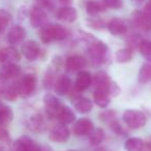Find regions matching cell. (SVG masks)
I'll list each match as a JSON object with an SVG mask.
<instances>
[{
    "instance_id": "6da1fadb",
    "label": "cell",
    "mask_w": 151,
    "mask_h": 151,
    "mask_svg": "<svg viewBox=\"0 0 151 151\" xmlns=\"http://www.w3.org/2000/svg\"><path fill=\"white\" fill-rule=\"evenodd\" d=\"M67 35L68 31L59 24H47L40 30V37L45 44H50L53 40H63Z\"/></svg>"
},
{
    "instance_id": "7a4b0ae2",
    "label": "cell",
    "mask_w": 151,
    "mask_h": 151,
    "mask_svg": "<svg viewBox=\"0 0 151 151\" xmlns=\"http://www.w3.org/2000/svg\"><path fill=\"white\" fill-rule=\"evenodd\" d=\"M122 117L124 123L132 129H139L143 127L147 122L146 115L139 110H126Z\"/></svg>"
},
{
    "instance_id": "3957f363",
    "label": "cell",
    "mask_w": 151,
    "mask_h": 151,
    "mask_svg": "<svg viewBox=\"0 0 151 151\" xmlns=\"http://www.w3.org/2000/svg\"><path fill=\"white\" fill-rule=\"evenodd\" d=\"M108 47L106 44L99 42V40H95L92 42L87 48V55H88L89 59H91L93 63H101L104 61L107 54Z\"/></svg>"
},
{
    "instance_id": "277c9868",
    "label": "cell",
    "mask_w": 151,
    "mask_h": 151,
    "mask_svg": "<svg viewBox=\"0 0 151 151\" xmlns=\"http://www.w3.org/2000/svg\"><path fill=\"white\" fill-rule=\"evenodd\" d=\"M16 85L19 91V95L29 96L35 90L36 79L33 75H25L20 79L19 82L16 83Z\"/></svg>"
},
{
    "instance_id": "5b68a950",
    "label": "cell",
    "mask_w": 151,
    "mask_h": 151,
    "mask_svg": "<svg viewBox=\"0 0 151 151\" xmlns=\"http://www.w3.org/2000/svg\"><path fill=\"white\" fill-rule=\"evenodd\" d=\"M48 15L46 9H42L38 5L32 7L30 12V24L34 28H42V26L48 24Z\"/></svg>"
},
{
    "instance_id": "8992f818",
    "label": "cell",
    "mask_w": 151,
    "mask_h": 151,
    "mask_svg": "<svg viewBox=\"0 0 151 151\" xmlns=\"http://www.w3.org/2000/svg\"><path fill=\"white\" fill-rule=\"evenodd\" d=\"M44 105L46 108L47 115L50 118H56L59 110L62 107V104L60 103V101L51 93H48L44 96Z\"/></svg>"
},
{
    "instance_id": "52a82bcc",
    "label": "cell",
    "mask_w": 151,
    "mask_h": 151,
    "mask_svg": "<svg viewBox=\"0 0 151 151\" xmlns=\"http://www.w3.org/2000/svg\"><path fill=\"white\" fill-rule=\"evenodd\" d=\"M15 151H42L40 146L27 136H23L19 138L14 143Z\"/></svg>"
},
{
    "instance_id": "ba28073f",
    "label": "cell",
    "mask_w": 151,
    "mask_h": 151,
    "mask_svg": "<svg viewBox=\"0 0 151 151\" xmlns=\"http://www.w3.org/2000/svg\"><path fill=\"white\" fill-rule=\"evenodd\" d=\"M21 52L27 60L34 61L40 57V48L35 40H27L22 45Z\"/></svg>"
},
{
    "instance_id": "9c48e42d",
    "label": "cell",
    "mask_w": 151,
    "mask_h": 151,
    "mask_svg": "<svg viewBox=\"0 0 151 151\" xmlns=\"http://www.w3.org/2000/svg\"><path fill=\"white\" fill-rule=\"evenodd\" d=\"M49 139L54 143H64L69 139V129L64 124H57L51 129Z\"/></svg>"
},
{
    "instance_id": "30bf717a",
    "label": "cell",
    "mask_w": 151,
    "mask_h": 151,
    "mask_svg": "<svg viewBox=\"0 0 151 151\" xmlns=\"http://www.w3.org/2000/svg\"><path fill=\"white\" fill-rule=\"evenodd\" d=\"M87 65V59L81 55H71L65 61V67L68 71H80Z\"/></svg>"
},
{
    "instance_id": "8fae6325",
    "label": "cell",
    "mask_w": 151,
    "mask_h": 151,
    "mask_svg": "<svg viewBox=\"0 0 151 151\" xmlns=\"http://www.w3.org/2000/svg\"><path fill=\"white\" fill-rule=\"evenodd\" d=\"M92 84V75L87 70H80L75 81V87L78 91H84Z\"/></svg>"
},
{
    "instance_id": "7c38bea8",
    "label": "cell",
    "mask_w": 151,
    "mask_h": 151,
    "mask_svg": "<svg viewBox=\"0 0 151 151\" xmlns=\"http://www.w3.org/2000/svg\"><path fill=\"white\" fill-rule=\"evenodd\" d=\"M21 59L19 51L14 47H7L0 50V61L4 63H17Z\"/></svg>"
},
{
    "instance_id": "4fadbf2b",
    "label": "cell",
    "mask_w": 151,
    "mask_h": 151,
    "mask_svg": "<svg viewBox=\"0 0 151 151\" xmlns=\"http://www.w3.org/2000/svg\"><path fill=\"white\" fill-rule=\"evenodd\" d=\"M93 123L88 118H81L76 122L73 126V132L77 136H87L93 129Z\"/></svg>"
},
{
    "instance_id": "5bb4252c",
    "label": "cell",
    "mask_w": 151,
    "mask_h": 151,
    "mask_svg": "<svg viewBox=\"0 0 151 151\" xmlns=\"http://www.w3.org/2000/svg\"><path fill=\"white\" fill-rule=\"evenodd\" d=\"M108 30L114 36L122 35V34H125L127 31V25L123 20L119 19V18H113L108 23Z\"/></svg>"
},
{
    "instance_id": "9a60e30c",
    "label": "cell",
    "mask_w": 151,
    "mask_h": 151,
    "mask_svg": "<svg viewBox=\"0 0 151 151\" xmlns=\"http://www.w3.org/2000/svg\"><path fill=\"white\" fill-rule=\"evenodd\" d=\"M26 37V30L21 26H14L7 33V40L11 45H19Z\"/></svg>"
},
{
    "instance_id": "2e32d148",
    "label": "cell",
    "mask_w": 151,
    "mask_h": 151,
    "mask_svg": "<svg viewBox=\"0 0 151 151\" xmlns=\"http://www.w3.org/2000/svg\"><path fill=\"white\" fill-rule=\"evenodd\" d=\"M73 105L76 111L80 114H88L93 108L92 101L84 96H76L73 99Z\"/></svg>"
},
{
    "instance_id": "e0dca14e",
    "label": "cell",
    "mask_w": 151,
    "mask_h": 151,
    "mask_svg": "<svg viewBox=\"0 0 151 151\" xmlns=\"http://www.w3.org/2000/svg\"><path fill=\"white\" fill-rule=\"evenodd\" d=\"M56 16L61 21L73 23L78 18V13H77V9L73 6H63L57 11Z\"/></svg>"
},
{
    "instance_id": "ac0fdd59",
    "label": "cell",
    "mask_w": 151,
    "mask_h": 151,
    "mask_svg": "<svg viewBox=\"0 0 151 151\" xmlns=\"http://www.w3.org/2000/svg\"><path fill=\"white\" fill-rule=\"evenodd\" d=\"M132 21L134 25L144 30H151V17L144 12L136 11L132 14Z\"/></svg>"
},
{
    "instance_id": "d6986e66",
    "label": "cell",
    "mask_w": 151,
    "mask_h": 151,
    "mask_svg": "<svg viewBox=\"0 0 151 151\" xmlns=\"http://www.w3.org/2000/svg\"><path fill=\"white\" fill-rule=\"evenodd\" d=\"M20 73H21V68L17 63H5L2 68L0 69V76L5 80L17 78Z\"/></svg>"
},
{
    "instance_id": "ffe728a7",
    "label": "cell",
    "mask_w": 151,
    "mask_h": 151,
    "mask_svg": "<svg viewBox=\"0 0 151 151\" xmlns=\"http://www.w3.org/2000/svg\"><path fill=\"white\" fill-rule=\"evenodd\" d=\"M57 119L59 120L61 124H70L75 121L76 119V114L70 108H68L67 106H64L62 105L61 109L59 110L58 114H57Z\"/></svg>"
},
{
    "instance_id": "44dd1931",
    "label": "cell",
    "mask_w": 151,
    "mask_h": 151,
    "mask_svg": "<svg viewBox=\"0 0 151 151\" xmlns=\"http://www.w3.org/2000/svg\"><path fill=\"white\" fill-rule=\"evenodd\" d=\"M71 87V81L67 76H61L55 82V92L58 95H65Z\"/></svg>"
},
{
    "instance_id": "7402d4cb",
    "label": "cell",
    "mask_w": 151,
    "mask_h": 151,
    "mask_svg": "<svg viewBox=\"0 0 151 151\" xmlns=\"http://www.w3.org/2000/svg\"><path fill=\"white\" fill-rule=\"evenodd\" d=\"M93 101H94L96 106L105 109V108H107L109 106L110 101H111V99H110V93L108 91L101 90V89H94Z\"/></svg>"
},
{
    "instance_id": "603a6c76",
    "label": "cell",
    "mask_w": 151,
    "mask_h": 151,
    "mask_svg": "<svg viewBox=\"0 0 151 151\" xmlns=\"http://www.w3.org/2000/svg\"><path fill=\"white\" fill-rule=\"evenodd\" d=\"M14 112L11 107L0 104V126H6L13 121Z\"/></svg>"
},
{
    "instance_id": "cb8c5ba5",
    "label": "cell",
    "mask_w": 151,
    "mask_h": 151,
    "mask_svg": "<svg viewBox=\"0 0 151 151\" xmlns=\"http://www.w3.org/2000/svg\"><path fill=\"white\" fill-rule=\"evenodd\" d=\"M106 9V6L104 5V3L99 0H90L86 3V12L89 16L95 17L99 13L104 12Z\"/></svg>"
},
{
    "instance_id": "d4e9b609",
    "label": "cell",
    "mask_w": 151,
    "mask_h": 151,
    "mask_svg": "<svg viewBox=\"0 0 151 151\" xmlns=\"http://www.w3.org/2000/svg\"><path fill=\"white\" fill-rule=\"evenodd\" d=\"M151 80V61L144 63L140 68L138 75V82L140 84H146Z\"/></svg>"
},
{
    "instance_id": "484cf974",
    "label": "cell",
    "mask_w": 151,
    "mask_h": 151,
    "mask_svg": "<svg viewBox=\"0 0 151 151\" xmlns=\"http://www.w3.org/2000/svg\"><path fill=\"white\" fill-rule=\"evenodd\" d=\"M124 148L126 151H142L144 148V141L141 138H129L124 143Z\"/></svg>"
},
{
    "instance_id": "4316f807",
    "label": "cell",
    "mask_w": 151,
    "mask_h": 151,
    "mask_svg": "<svg viewBox=\"0 0 151 151\" xmlns=\"http://www.w3.org/2000/svg\"><path fill=\"white\" fill-rule=\"evenodd\" d=\"M44 119L38 114L30 116V118L27 120V126L33 132H42V128H44Z\"/></svg>"
},
{
    "instance_id": "83f0119b",
    "label": "cell",
    "mask_w": 151,
    "mask_h": 151,
    "mask_svg": "<svg viewBox=\"0 0 151 151\" xmlns=\"http://www.w3.org/2000/svg\"><path fill=\"white\" fill-rule=\"evenodd\" d=\"M105 140V132L101 128H93L92 132L89 134V141L93 146H97Z\"/></svg>"
},
{
    "instance_id": "f1b7e54d",
    "label": "cell",
    "mask_w": 151,
    "mask_h": 151,
    "mask_svg": "<svg viewBox=\"0 0 151 151\" xmlns=\"http://www.w3.org/2000/svg\"><path fill=\"white\" fill-rule=\"evenodd\" d=\"M132 52L129 48L120 49L115 53V59L118 63H125L132 60Z\"/></svg>"
},
{
    "instance_id": "f546056e",
    "label": "cell",
    "mask_w": 151,
    "mask_h": 151,
    "mask_svg": "<svg viewBox=\"0 0 151 151\" xmlns=\"http://www.w3.org/2000/svg\"><path fill=\"white\" fill-rule=\"evenodd\" d=\"M139 51L141 55L146 59L147 61H151V42L149 40H141L139 42Z\"/></svg>"
},
{
    "instance_id": "4dcf8cb0",
    "label": "cell",
    "mask_w": 151,
    "mask_h": 151,
    "mask_svg": "<svg viewBox=\"0 0 151 151\" xmlns=\"http://www.w3.org/2000/svg\"><path fill=\"white\" fill-rule=\"evenodd\" d=\"M12 17L9 13L4 11H0V34H2L11 23Z\"/></svg>"
},
{
    "instance_id": "1f68e13d",
    "label": "cell",
    "mask_w": 151,
    "mask_h": 151,
    "mask_svg": "<svg viewBox=\"0 0 151 151\" xmlns=\"http://www.w3.org/2000/svg\"><path fill=\"white\" fill-rule=\"evenodd\" d=\"M3 95H4L5 99H9V101H15V99L19 96V91H18L16 83L14 85H11V86L7 87V88L3 91Z\"/></svg>"
},
{
    "instance_id": "d6a6232c",
    "label": "cell",
    "mask_w": 151,
    "mask_h": 151,
    "mask_svg": "<svg viewBox=\"0 0 151 151\" xmlns=\"http://www.w3.org/2000/svg\"><path fill=\"white\" fill-rule=\"evenodd\" d=\"M101 2L104 3L106 7L113 9H121L123 5V1L122 0H101Z\"/></svg>"
},
{
    "instance_id": "836d02e7",
    "label": "cell",
    "mask_w": 151,
    "mask_h": 151,
    "mask_svg": "<svg viewBox=\"0 0 151 151\" xmlns=\"http://www.w3.org/2000/svg\"><path fill=\"white\" fill-rule=\"evenodd\" d=\"M7 140H9V132L2 127H0V151H4Z\"/></svg>"
},
{
    "instance_id": "e575fe53",
    "label": "cell",
    "mask_w": 151,
    "mask_h": 151,
    "mask_svg": "<svg viewBox=\"0 0 151 151\" xmlns=\"http://www.w3.org/2000/svg\"><path fill=\"white\" fill-rule=\"evenodd\" d=\"M36 1V5L40 6L44 9H51L54 7V0H35Z\"/></svg>"
},
{
    "instance_id": "d590c367",
    "label": "cell",
    "mask_w": 151,
    "mask_h": 151,
    "mask_svg": "<svg viewBox=\"0 0 151 151\" xmlns=\"http://www.w3.org/2000/svg\"><path fill=\"white\" fill-rule=\"evenodd\" d=\"M144 13L151 17V0H148V1L146 2V4H145Z\"/></svg>"
},
{
    "instance_id": "8d00e7d4",
    "label": "cell",
    "mask_w": 151,
    "mask_h": 151,
    "mask_svg": "<svg viewBox=\"0 0 151 151\" xmlns=\"http://www.w3.org/2000/svg\"><path fill=\"white\" fill-rule=\"evenodd\" d=\"M142 151H151V139L144 141V148Z\"/></svg>"
},
{
    "instance_id": "74e56055",
    "label": "cell",
    "mask_w": 151,
    "mask_h": 151,
    "mask_svg": "<svg viewBox=\"0 0 151 151\" xmlns=\"http://www.w3.org/2000/svg\"><path fill=\"white\" fill-rule=\"evenodd\" d=\"M59 2L60 3H62V4H66V3H68L70 0H58Z\"/></svg>"
},
{
    "instance_id": "f35d334b",
    "label": "cell",
    "mask_w": 151,
    "mask_h": 151,
    "mask_svg": "<svg viewBox=\"0 0 151 151\" xmlns=\"http://www.w3.org/2000/svg\"><path fill=\"white\" fill-rule=\"evenodd\" d=\"M45 151H51L50 149H48V150H45Z\"/></svg>"
},
{
    "instance_id": "ab89813d",
    "label": "cell",
    "mask_w": 151,
    "mask_h": 151,
    "mask_svg": "<svg viewBox=\"0 0 151 151\" xmlns=\"http://www.w3.org/2000/svg\"><path fill=\"white\" fill-rule=\"evenodd\" d=\"M68 151H77V150H68Z\"/></svg>"
},
{
    "instance_id": "60d3db41",
    "label": "cell",
    "mask_w": 151,
    "mask_h": 151,
    "mask_svg": "<svg viewBox=\"0 0 151 151\" xmlns=\"http://www.w3.org/2000/svg\"><path fill=\"white\" fill-rule=\"evenodd\" d=\"M138 1H143V0H138Z\"/></svg>"
}]
</instances>
